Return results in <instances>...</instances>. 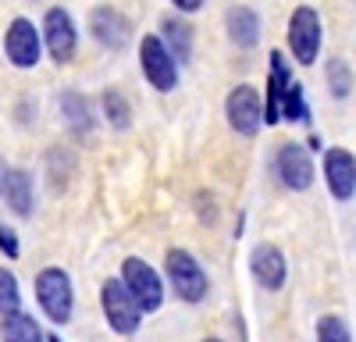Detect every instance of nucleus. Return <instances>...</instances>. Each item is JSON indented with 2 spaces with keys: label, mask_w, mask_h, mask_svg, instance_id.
<instances>
[{
  "label": "nucleus",
  "mask_w": 356,
  "mask_h": 342,
  "mask_svg": "<svg viewBox=\"0 0 356 342\" xmlns=\"http://www.w3.org/2000/svg\"><path fill=\"white\" fill-rule=\"evenodd\" d=\"M36 303L54 325H68L75 310V289L65 268H43L36 275Z\"/></svg>",
  "instance_id": "f257e3e1"
},
{
  "label": "nucleus",
  "mask_w": 356,
  "mask_h": 342,
  "mask_svg": "<svg viewBox=\"0 0 356 342\" xmlns=\"http://www.w3.org/2000/svg\"><path fill=\"white\" fill-rule=\"evenodd\" d=\"M289 50L296 57V65H317V57H321V40H324V28H321V15L317 8L310 4H300L292 15H289Z\"/></svg>",
  "instance_id": "f03ea898"
},
{
  "label": "nucleus",
  "mask_w": 356,
  "mask_h": 342,
  "mask_svg": "<svg viewBox=\"0 0 356 342\" xmlns=\"http://www.w3.org/2000/svg\"><path fill=\"white\" fill-rule=\"evenodd\" d=\"M164 271H168V282L175 296L182 303H200L211 289V282H207V271L200 268V261L189 253V250H168L164 256Z\"/></svg>",
  "instance_id": "7ed1b4c3"
},
{
  "label": "nucleus",
  "mask_w": 356,
  "mask_h": 342,
  "mask_svg": "<svg viewBox=\"0 0 356 342\" xmlns=\"http://www.w3.org/2000/svg\"><path fill=\"white\" fill-rule=\"evenodd\" d=\"M40 36H43V47H47L54 65H72L75 61V54H79V25H75V18L65 8H50L43 15Z\"/></svg>",
  "instance_id": "20e7f679"
},
{
  "label": "nucleus",
  "mask_w": 356,
  "mask_h": 342,
  "mask_svg": "<svg viewBox=\"0 0 356 342\" xmlns=\"http://www.w3.org/2000/svg\"><path fill=\"white\" fill-rule=\"evenodd\" d=\"M122 285L129 289V296L136 300V307L143 314L161 310V303H164V282H161V275L146 261H139V256H125V264H122Z\"/></svg>",
  "instance_id": "39448f33"
},
{
  "label": "nucleus",
  "mask_w": 356,
  "mask_h": 342,
  "mask_svg": "<svg viewBox=\"0 0 356 342\" xmlns=\"http://www.w3.org/2000/svg\"><path fill=\"white\" fill-rule=\"evenodd\" d=\"M100 303H104V318L118 335H136L143 325V310L136 307V300L129 296V289L122 285V278H107L100 285Z\"/></svg>",
  "instance_id": "423d86ee"
},
{
  "label": "nucleus",
  "mask_w": 356,
  "mask_h": 342,
  "mask_svg": "<svg viewBox=\"0 0 356 342\" xmlns=\"http://www.w3.org/2000/svg\"><path fill=\"white\" fill-rule=\"evenodd\" d=\"M139 65H143V79L150 82L157 93H171L178 86V61L171 57V50L164 47L161 36H143L139 40Z\"/></svg>",
  "instance_id": "0eeeda50"
},
{
  "label": "nucleus",
  "mask_w": 356,
  "mask_h": 342,
  "mask_svg": "<svg viewBox=\"0 0 356 342\" xmlns=\"http://www.w3.org/2000/svg\"><path fill=\"white\" fill-rule=\"evenodd\" d=\"M225 118L239 136H257L264 129V97L257 86H250V82L235 86L225 100Z\"/></svg>",
  "instance_id": "6e6552de"
},
{
  "label": "nucleus",
  "mask_w": 356,
  "mask_h": 342,
  "mask_svg": "<svg viewBox=\"0 0 356 342\" xmlns=\"http://www.w3.org/2000/svg\"><path fill=\"white\" fill-rule=\"evenodd\" d=\"M275 175L282 179L285 189L292 193H303L314 186L317 171H314V157L303 142H282L278 154H275Z\"/></svg>",
  "instance_id": "1a4fd4ad"
},
{
  "label": "nucleus",
  "mask_w": 356,
  "mask_h": 342,
  "mask_svg": "<svg viewBox=\"0 0 356 342\" xmlns=\"http://www.w3.org/2000/svg\"><path fill=\"white\" fill-rule=\"evenodd\" d=\"M4 54H8V61L15 68H22V72L36 68L40 65V54H43L40 28L29 22V18H15L8 25V33H4Z\"/></svg>",
  "instance_id": "9d476101"
},
{
  "label": "nucleus",
  "mask_w": 356,
  "mask_h": 342,
  "mask_svg": "<svg viewBox=\"0 0 356 342\" xmlns=\"http://www.w3.org/2000/svg\"><path fill=\"white\" fill-rule=\"evenodd\" d=\"M324 182H328V193L339 204H349L356 196V154L346 147L324 150Z\"/></svg>",
  "instance_id": "9b49d317"
},
{
  "label": "nucleus",
  "mask_w": 356,
  "mask_h": 342,
  "mask_svg": "<svg viewBox=\"0 0 356 342\" xmlns=\"http://www.w3.org/2000/svg\"><path fill=\"white\" fill-rule=\"evenodd\" d=\"M89 33H93V40L107 50H125L129 40H132V22L114 11L111 4H100L89 11Z\"/></svg>",
  "instance_id": "f8f14e48"
},
{
  "label": "nucleus",
  "mask_w": 356,
  "mask_h": 342,
  "mask_svg": "<svg viewBox=\"0 0 356 342\" xmlns=\"http://www.w3.org/2000/svg\"><path fill=\"white\" fill-rule=\"evenodd\" d=\"M250 271H253V278H257L260 289L278 293L282 285H285V275H289L285 253H282L275 243H260V246H253V253H250Z\"/></svg>",
  "instance_id": "ddd939ff"
},
{
  "label": "nucleus",
  "mask_w": 356,
  "mask_h": 342,
  "mask_svg": "<svg viewBox=\"0 0 356 342\" xmlns=\"http://www.w3.org/2000/svg\"><path fill=\"white\" fill-rule=\"evenodd\" d=\"M0 200H4L18 218H29L33 214V175L0 161Z\"/></svg>",
  "instance_id": "4468645a"
},
{
  "label": "nucleus",
  "mask_w": 356,
  "mask_h": 342,
  "mask_svg": "<svg viewBox=\"0 0 356 342\" xmlns=\"http://www.w3.org/2000/svg\"><path fill=\"white\" fill-rule=\"evenodd\" d=\"M292 82V65L285 61L282 50H271V75H267V90H264V125H278L282 122V93Z\"/></svg>",
  "instance_id": "2eb2a0df"
},
{
  "label": "nucleus",
  "mask_w": 356,
  "mask_h": 342,
  "mask_svg": "<svg viewBox=\"0 0 356 342\" xmlns=\"http://www.w3.org/2000/svg\"><path fill=\"white\" fill-rule=\"evenodd\" d=\"M225 25H228L232 43L239 47V50H253L260 43V15L253 8H243V4L232 8L228 18H225Z\"/></svg>",
  "instance_id": "dca6fc26"
},
{
  "label": "nucleus",
  "mask_w": 356,
  "mask_h": 342,
  "mask_svg": "<svg viewBox=\"0 0 356 342\" xmlns=\"http://www.w3.org/2000/svg\"><path fill=\"white\" fill-rule=\"evenodd\" d=\"M0 342H47V339H43V328L33 314L11 310L0 318Z\"/></svg>",
  "instance_id": "f3484780"
},
{
  "label": "nucleus",
  "mask_w": 356,
  "mask_h": 342,
  "mask_svg": "<svg viewBox=\"0 0 356 342\" xmlns=\"http://www.w3.org/2000/svg\"><path fill=\"white\" fill-rule=\"evenodd\" d=\"M161 40H164V47L171 50V57L178 61V68L189 65V57H193V28H189V22H182V18H164V22H161Z\"/></svg>",
  "instance_id": "a211bd4d"
},
{
  "label": "nucleus",
  "mask_w": 356,
  "mask_h": 342,
  "mask_svg": "<svg viewBox=\"0 0 356 342\" xmlns=\"http://www.w3.org/2000/svg\"><path fill=\"white\" fill-rule=\"evenodd\" d=\"M61 118L65 125L75 132V136H86V132H93V107H89V100L75 90L61 93Z\"/></svg>",
  "instance_id": "6ab92c4d"
},
{
  "label": "nucleus",
  "mask_w": 356,
  "mask_h": 342,
  "mask_svg": "<svg viewBox=\"0 0 356 342\" xmlns=\"http://www.w3.org/2000/svg\"><path fill=\"white\" fill-rule=\"evenodd\" d=\"M282 122H292V125H307L310 122L307 93H303L300 82H289V90L282 93Z\"/></svg>",
  "instance_id": "aec40b11"
},
{
  "label": "nucleus",
  "mask_w": 356,
  "mask_h": 342,
  "mask_svg": "<svg viewBox=\"0 0 356 342\" xmlns=\"http://www.w3.org/2000/svg\"><path fill=\"white\" fill-rule=\"evenodd\" d=\"M104 118L114 129H129L132 125V104H129V97L118 93V90H107L104 93Z\"/></svg>",
  "instance_id": "412c9836"
},
{
  "label": "nucleus",
  "mask_w": 356,
  "mask_h": 342,
  "mask_svg": "<svg viewBox=\"0 0 356 342\" xmlns=\"http://www.w3.org/2000/svg\"><path fill=\"white\" fill-rule=\"evenodd\" d=\"M324 79H328V90H332V97L335 100H346L349 93H353V72H349V65L346 61H328V68H324Z\"/></svg>",
  "instance_id": "4be33fe9"
},
{
  "label": "nucleus",
  "mask_w": 356,
  "mask_h": 342,
  "mask_svg": "<svg viewBox=\"0 0 356 342\" xmlns=\"http://www.w3.org/2000/svg\"><path fill=\"white\" fill-rule=\"evenodd\" d=\"M11 310H22V289H18V278L8 268H0V318Z\"/></svg>",
  "instance_id": "5701e85b"
},
{
  "label": "nucleus",
  "mask_w": 356,
  "mask_h": 342,
  "mask_svg": "<svg viewBox=\"0 0 356 342\" xmlns=\"http://www.w3.org/2000/svg\"><path fill=\"white\" fill-rule=\"evenodd\" d=\"M317 342H353V335L339 314H324L317 321Z\"/></svg>",
  "instance_id": "b1692460"
},
{
  "label": "nucleus",
  "mask_w": 356,
  "mask_h": 342,
  "mask_svg": "<svg viewBox=\"0 0 356 342\" xmlns=\"http://www.w3.org/2000/svg\"><path fill=\"white\" fill-rule=\"evenodd\" d=\"M0 253H4L8 261H18V253H22V246H18V236H15V228H8L4 221H0Z\"/></svg>",
  "instance_id": "393cba45"
},
{
  "label": "nucleus",
  "mask_w": 356,
  "mask_h": 342,
  "mask_svg": "<svg viewBox=\"0 0 356 342\" xmlns=\"http://www.w3.org/2000/svg\"><path fill=\"white\" fill-rule=\"evenodd\" d=\"M171 4L182 11V15H196V11L203 8V0H171Z\"/></svg>",
  "instance_id": "a878e982"
},
{
  "label": "nucleus",
  "mask_w": 356,
  "mask_h": 342,
  "mask_svg": "<svg viewBox=\"0 0 356 342\" xmlns=\"http://www.w3.org/2000/svg\"><path fill=\"white\" fill-rule=\"evenodd\" d=\"M307 150H321V136H310L307 139Z\"/></svg>",
  "instance_id": "bb28decb"
},
{
  "label": "nucleus",
  "mask_w": 356,
  "mask_h": 342,
  "mask_svg": "<svg viewBox=\"0 0 356 342\" xmlns=\"http://www.w3.org/2000/svg\"><path fill=\"white\" fill-rule=\"evenodd\" d=\"M47 342H61V339H57V335H50V339H47Z\"/></svg>",
  "instance_id": "cd10ccee"
},
{
  "label": "nucleus",
  "mask_w": 356,
  "mask_h": 342,
  "mask_svg": "<svg viewBox=\"0 0 356 342\" xmlns=\"http://www.w3.org/2000/svg\"><path fill=\"white\" fill-rule=\"evenodd\" d=\"M203 342H221V339H203Z\"/></svg>",
  "instance_id": "c85d7f7f"
}]
</instances>
